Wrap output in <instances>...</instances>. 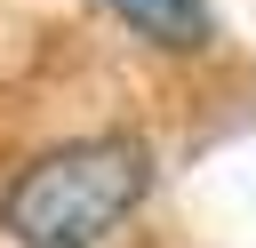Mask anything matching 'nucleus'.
Instances as JSON below:
<instances>
[{
  "label": "nucleus",
  "mask_w": 256,
  "mask_h": 248,
  "mask_svg": "<svg viewBox=\"0 0 256 248\" xmlns=\"http://www.w3.org/2000/svg\"><path fill=\"white\" fill-rule=\"evenodd\" d=\"M152 192V152L136 136H64L40 160H24L0 192V224L24 248H96L136 216Z\"/></svg>",
  "instance_id": "obj_1"
},
{
  "label": "nucleus",
  "mask_w": 256,
  "mask_h": 248,
  "mask_svg": "<svg viewBox=\"0 0 256 248\" xmlns=\"http://www.w3.org/2000/svg\"><path fill=\"white\" fill-rule=\"evenodd\" d=\"M128 32H144V40H160V48H208L216 40V16H208V0H104Z\"/></svg>",
  "instance_id": "obj_2"
}]
</instances>
